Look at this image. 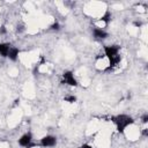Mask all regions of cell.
Listing matches in <instances>:
<instances>
[{"mask_svg": "<svg viewBox=\"0 0 148 148\" xmlns=\"http://www.w3.org/2000/svg\"><path fill=\"white\" fill-rule=\"evenodd\" d=\"M111 119H112L113 123L116 124L117 131H118L119 133H124V132H125V129L134 123V119H133L132 117L127 116V115H118V116H116V117H112Z\"/></svg>", "mask_w": 148, "mask_h": 148, "instance_id": "1", "label": "cell"}, {"mask_svg": "<svg viewBox=\"0 0 148 148\" xmlns=\"http://www.w3.org/2000/svg\"><path fill=\"white\" fill-rule=\"evenodd\" d=\"M61 83H66L68 86H72V87H76L78 86V81L75 80L74 75H73V72L71 71H66L62 73V81Z\"/></svg>", "mask_w": 148, "mask_h": 148, "instance_id": "2", "label": "cell"}, {"mask_svg": "<svg viewBox=\"0 0 148 148\" xmlns=\"http://www.w3.org/2000/svg\"><path fill=\"white\" fill-rule=\"evenodd\" d=\"M119 46L118 45H111V46H104V56L107 57L109 60L113 57H116L119 52Z\"/></svg>", "mask_w": 148, "mask_h": 148, "instance_id": "3", "label": "cell"}, {"mask_svg": "<svg viewBox=\"0 0 148 148\" xmlns=\"http://www.w3.org/2000/svg\"><path fill=\"white\" fill-rule=\"evenodd\" d=\"M57 143V138L53 135H45L40 139V146L42 147H53Z\"/></svg>", "mask_w": 148, "mask_h": 148, "instance_id": "4", "label": "cell"}, {"mask_svg": "<svg viewBox=\"0 0 148 148\" xmlns=\"http://www.w3.org/2000/svg\"><path fill=\"white\" fill-rule=\"evenodd\" d=\"M31 141H33V135H31L30 132H28L19 139V145L21 147H28L31 143Z\"/></svg>", "mask_w": 148, "mask_h": 148, "instance_id": "5", "label": "cell"}, {"mask_svg": "<svg viewBox=\"0 0 148 148\" xmlns=\"http://www.w3.org/2000/svg\"><path fill=\"white\" fill-rule=\"evenodd\" d=\"M93 35H94V37L96 39H105L109 36V34L107 31H104V30H102L100 28H94L93 29Z\"/></svg>", "mask_w": 148, "mask_h": 148, "instance_id": "6", "label": "cell"}, {"mask_svg": "<svg viewBox=\"0 0 148 148\" xmlns=\"http://www.w3.org/2000/svg\"><path fill=\"white\" fill-rule=\"evenodd\" d=\"M19 53H20V50L17 49V48H15V46H12L11 49H9V51H8V58L12 60V61H16L17 60V58H19Z\"/></svg>", "mask_w": 148, "mask_h": 148, "instance_id": "7", "label": "cell"}, {"mask_svg": "<svg viewBox=\"0 0 148 148\" xmlns=\"http://www.w3.org/2000/svg\"><path fill=\"white\" fill-rule=\"evenodd\" d=\"M12 48V45L9 43H0V56L6 58L8 56V51Z\"/></svg>", "mask_w": 148, "mask_h": 148, "instance_id": "8", "label": "cell"}, {"mask_svg": "<svg viewBox=\"0 0 148 148\" xmlns=\"http://www.w3.org/2000/svg\"><path fill=\"white\" fill-rule=\"evenodd\" d=\"M111 17H112V15H111V13L109 12V11H107L104 13V15H102V17H101V21H103V22L105 23V25H108L110 21H111Z\"/></svg>", "mask_w": 148, "mask_h": 148, "instance_id": "9", "label": "cell"}, {"mask_svg": "<svg viewBox=\"0 0 148 148\" xmlns=\"http://www.w3.org/2000/svg\"><path fill=\"white\" fill-rule=\"evenodd\" d=\"M64 101H65V102H68V103H74V102H76V97H75L74 95L66 96V97L64 98Z\"/></svg>", "mask_w": 148, "mask_h": 148, "instance_id": "10", "label": "cell"}, {"mask_svg": "<svg viewBox=\"0 0 148 148\" xmlns=\"http://www.w3.org/2000/svg\"><path fill=\"white\" fill-rule=\"evenodd\" d=\"M50 28H51L52 30H56V31H58V30L60 29V25H59L58 22H54V23H53V25H52Z\"/></svg>", "mask_w": 148, "mask_h": 148, "instance_id": "11", "label": "cell"}, {"mask_svg": "<svg viewBox=\"0 0 148 148\" xmlns=\"http://www.w3.org/2000/svg\"><path fill=\"white\" fill-rule=\"evenodd\" d=\"M141 120H142V123H143V124H147V121H148V113H145V115L142 116Z\"/></svg>", "mask_w": 148, "mask_h": 148, "instance_id": "12", "label": "cell"}, {"mask_svg": "<svg viewBox=\"0 0 148 148\" xmlns=\"http://www.w3.org/2000/svg\"><path fill=\"white\" fill-rule=\"evenodd\" d=\"M16 30H17V33H22V31H25V26H23V25H20V26H17Z\"/></svg>", "mask_w": 148, "mask_h": 148, "instance_id": "13", "label": "cell"}, {"mask_svg": "<svg viewBox=\"0 0 148 148\" xmlns=\"http://www.w3.org/2000/svg\"><path fill=\"white\" fill-rule=\"evenodd\" d=\"M6 33H7V30H6V27H5V26L0 27V35H5Z\"/></svg>", "mask_w": 148, "mask_h": 148, "instance_id": "14", "label": "cell"}, {"mask_svg": "<svg viewBox=\"0 0 148 148\" xmlns=\"http://www.w3.org/2000/svg\"><path fill=\"white\" fill-rule=\"evenodd\" d=\"M79 148H93L90 145H88V143H83V145H81Z\"/></svg>", "mask_w": 148, "mask_h": 148, "instance_id": "15", "label": "cell"}, {"mask_svg": "<svg viewBox=\"0 0 148 148\" xmlns=\"http://www.w3.org/2000/svg\"><path fill=\"white\" fill-rule=\"evenodd\" d=\"M142 134H143V137H147V135H148V130H147V129H145V130H143V132H142Z\"/></svg>", "mask_w": 148, "mask_h": 148, "instance_id": "16", "label": "cell"}, {"mask_svg": "<svg viewBox=\"0 0 148 148\" xmlns=\"http://www.w3.org/2000/svg\"><path fill=\"white\" fill-rule=\"evenodd\" d=\"M134 26H135V27H140V26H141V22H134Z\"/></svg>", "mask_w": 148, "mask_h": 148, "instance_id": "17", "label": "cell"}]
</instances>
